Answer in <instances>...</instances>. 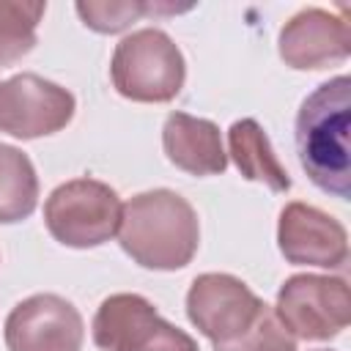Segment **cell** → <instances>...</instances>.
I'll use <instances>...</instances> for the list:
<instances>
[{"label": "cell", "mask_w": 351, "mask_h": 351, "mask_svg": "<svg viewBox=\"0 0 351 351\" xmlns=\"http://www.w3.org/2000/svg\"><path fill=\"white\" fill-rule=\"evenodd\" d=\"M121 250L143 269H184L200 244V222L186 197L173 189H148L123 203Z\"/></svg>", "instance_id": "obj_1"}, {"label": "cell", "mask_w": 351, "mask_h": 351, "mask_svg": "<svg viewBox=\"0 0 351 351\" xmlns=\"http://www.w3.org/2000/svg\"><path fill=\"white\" fill-rule=\"evenodd\" d=\"M351 80L321 82L296 112V151L307 178L326 195L351 197Z\"/></svg>", "instance_id": "obj_2"}, {"label": "cell", "mask_w": 351, "mask_h": 351, "mask_svg": "<svg viewBox=\"0 0 351 351\" xmlns=\"http://www.w3.org/2000/svg\"><path fill=\"white\" fill-rule=\"evenodd\" d=\"M112 88L132 101L162 104L181 93L186 63L178 44L159 27H143L115 44L110 60Z\"/></svg>", "instance_id": "obj_3"}, {"label": "cell", "mask_w": 351, "mask_h": 351, "mask_svg": "<svg viewBox=\"0 0 351 351\" xmlns=\"http://www.w3.org/2000/svg\"><path fill=\"white\" fill-rule=\"evenodd\" d=\"M123 203L96 178H71L55 186L44 203V222L55 241L71 250L101 247L118 233Z\"/></svg>", "instance_id": "obj_4"}, {"label": "cell", "mask_w": 351, "mask_h": 351, "mask_svg": "<svg viewBox=\"0 0 351 351\" xmlns=\"http://www.w3.org/2000/svg\"><path fill=\"white\" fill-rule=\"evenodd\" d=\"M90 335L101 351H200L192 335L165 321L140 293L107 296L93 315Z\"/></svg>", "instance_id": "obj_5"}, {"label": "cell", "mask_w": 351, "mask_h": 351, "mask_svg": "<svg viewBox=\"0 0 351 351\" xmlns=\"http://www.w3.org/2000/svg\"><path fill=\"white\" fill-rule=\"evenodd\" d=\"M274 313L296 340H332L351 321L348 282L329 274H293L280 285Z\"/></svg>", "instance_id": "obj_6"}, {"label": "cell", "mask_w": 351, "mask_h": 351, "mask_svg": "<svg viewBox=\"0 0 351 351\" xmlns=\"http://www.w3.org/2000/svg\"><path fill=\"white\" fill-rule=\"evenodd\" d=\"M263 310L266 302L233 274L206 271L195 277L186 291V315L214 346H225L244 335Z\"/></svg>", "instance_id": "obj_7"}, {"label": "cell", "mask_w": 351, "mask_h": 351, "mask_svg": "<svg viewBox=\"0 0 351 351\" xmlns=\"http://www.w3.org/2000/svg\"><path fill=\"white\" fill-rule=\"evenodd\" d=\"M77 101L63 85L38 74H14L0 82V132L36 140L55 134L74 118Z\"/></svg>", "instance_id": "obj_8"}, {"label": "cell", "mask_w": 351, "mask_h": 351, "mask_svg": "<svg viewBox=\"0 0 351 351\" xmlns=\"http://www.w3.org/2000/svg\"><path fill=\"white\" fill-rule=\"evenodd\" d=\"M82 340L80 310L58 293H33L5 318L8 351H80Z\"/></svg>", "instance_id": "obj_9"}, {"label": "cell", "mask_w": 351, "mask_h": 351, "mask_svg": "<svg viewBox=\"0 0 351 351\" xmlns=\"http://www.w3.org/2000/svg\"><path fill=\"white\" fill-rule=\"evenodd\" d=\"M277 247L293 266L343 269L348 261V233L326 211L293 200L285 203L277 219Z\"/></svg>", "instance_id": "obj_10"}, {"label": "cell", "mask_w": 351, "mask_h": 351, "mask_svg": "<svg viewBox=\"0 0 351 351\" xmlns=\"http://www.w3.org/2000/svg\"><path fill=\"white\" fill-rule=\"evenodd\" d=\"M280 58L296 71L326 69L351 55V27L343 14L302 8L280 30Z\"/></svg>", "instance_id": "obj_11"}, {"label": "cell", "mask_w": 351, "mask_h": 351, "mask_svg": "<svg viewBox=\"0 0 351 351\" xmlns=\"http://www.w3.org/2000/svg\"><path fill=\"white\" fill-rule=\"evenodd\" d=\"M167 159L189 176H219L228 167L219 126L189 112H170L162 126Z\"/></svg>", "instance_id": "obj_12"}, {"label": "cell", "mask_w": 351, "mask_h": 351, "mask_svg": "<svg viewBox=\"0 0 351 351\" xmlns=\"http://www.w3.org/2000/svg\"><path fill=\"white\" fill-rule=\"evenodd\" d=\"M228 151L247 181L266 184L271 192L291 189V176L277 159L263 126L255 118L233 121V126L228 129Z\"/></svg>", "instance_id": "obj_13"}, {"label": "cell", "mask_w": 351, "mask_h": 351, "mask_svg": "<svg viewBox=\"0 0 351 351\" xmlns=\"http://www.w3.org/2000/svg\"><path fill=\"white\" fill-rule=\"evenodd\" d=\"M38 206V176L30 156L0 143V222H22Z\"/></svg>", "instance_id": "obj_14"}, {"label": "cell", "mask_w": 351, "mask_h": 351, "mask_svg": "<svg viewBox=\"0 0 351 351\" xmlns=\"http://www.w3.org/2000/svg\"><path fill=\"white\" fill-rule=\"evenodd\" d=\"M189 8L192 5H176L167 0H80L74 5L82 25L96 33H121L140 16L178 14Z\"/></svg>", "instance_id": "obj_15"}, {"label": "cell", "mask_w": 351, "mask_h": 351, "mask_svg": "<svg viewBox=\"0 0 351 351\" xmlns=\"http://www.w3.org/2000/svg\"><path fill=\"white\" fill-rule=\"evenodd\" d=\"M44 11V3L0 0V66L22 60L36 47V27Z\"/></svg>", "instance_id": "obj_16"}, {"label": "cell", "mask_w": 351, "mask_h": 351, "mask_svg": "<svg viewBox=\"0 0 351 351\" xmlns=\"http://www.w3.org/2000/svg\"><path fill=\"white\" fill-rule=\"evenodd\" d=\"M214 351H296V337L280 324L274 307L266 304V310L244 335L225 346H214Z\"/></svg>", "instance_id": "obj_17"}, {"label": "cell", "mask_w": 351, "mask_h": 351, "mask_svg": "<svg viewBox=\"0 0 351 351\" xmlns=\"http://www.w3.org/2000/svg\"><path fill=\"white\" fill-rule=\"evenodd\" d=\"M318 351H329V348H318Z\"/></svg>", "instance_id": "obj_18"}]
</instances>
